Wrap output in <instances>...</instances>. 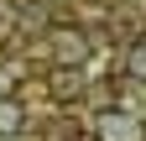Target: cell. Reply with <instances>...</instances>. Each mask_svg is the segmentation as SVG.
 Segmentation results:
<instances>
[{"mask_svg": "<svg viewBox=\"0 0 146 141\" xmlns=\"http://www.w3.org/2000/svg\"><path fill=\"white\" fill-rule=\"evenodd\" d=\"M42 89H47V99L52 104H58V110H73V104H84V94H89V78H84V68H52V73H47V84H42Z\"/></svg>", "mask_w": 146, "mask_h": 141, "instance_id": "3", "label": "cell"}, {"mask_svg": "<svg viewBox=\"0 0 146 141\" xmlns=\"http://www.w3.org/2000/svg\"><path fill=\"white\" fill-rule=\"evenodd\" d=\"M120 73L131 78V84H146V37L125 42V58H120Z\"/></svg>", "mask_w": 146, "mask_h": 141, "instance_id": "5", "label": "cell"}, {"mask_svg": "<svg viewBox=\"0 0 146 141\" xmlns=\"http://www.w3.org/2000/svg\"><path fill=\"white\" fill-rule=\"evenodd\" d=\"M94 141H146V126H141V115L120 110V104H104L94 120Z\"/></svg>", "mask_w": 146, "mask_h": 141, "instance_id": "2", "label": "cell"}, {"mask_svg": "<svg viewBox=\"0 0 146 141\" xmlns=\"http://www.w3.org/2000/svg\"><path fill=\"white\" fill-rule=\"evenodd\" d=\"M47 47H52V63H63V68H84L94 58V37H89L78 21H58L47 31Z\"/></svg>", "mask_w": 146, "mask_h": 141, "instance_id": "1", "label": "cell"}, {"mask_svg": "<svg viewBox=\"0 0 146 141\" xmlns=\"http://www.w3.org/2000/svg\"><path fill=\"white\" fill-rule=\"evenodd\" d=\"M26 131V99L21 94H0V141Z\"/></svg>", "mask_w": 146, "mask_h": 141, "instance_id": "4", "label": "cell"}]
</instances>
